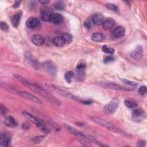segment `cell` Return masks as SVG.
I'll list each match as a JSON object with an SVG mask.
<instances>
[{
	"instance_id": "cell-1",
	"label": "cell",
	"mask_w": 147,
	"mask_h": 147,
	"mask_svg": "<svg viewBox=\"0 0 147 147\" xmlns=\"http://www.w3.org/2000/svg\"><path fill=\"white\" fill-rule=\"evenodd\" d=\"M14 76L17 80L21 82L22 84L27 86L30 90L37 94L38 95H40L42 98H44L45 99L48 100L49 102L52 103L53 104L56 106L61 105V102L57 98H56L51 93L46 91L44 89L41 88L40 86H38L36 83L17 74H14Z\"/></svg>"
},
{
	"instance_id": "cell-2",
	"label": "cell",
	"mask_w": 147,
	"mask_h": 147,
	"mask_svg": "<svg viewBox=\"0 0 147 147\" xmlns=\"http://www.w3.org/2000/svg\"><path fill=\"white\" fill-rule=\"evenodd\" d=\"M22 114L28 119H29L30 121H32L33 123H34L37 127L41 130L42 131L45 133H49V130L43 121L39 118H37L36 117L34 116L33 115L31 114L30 113L27 112V111H23Z\"/></svg>"
},
{
	"instance_id": "cell-3",
	"label": "cell",
	"mask_w": 147,
	"mask_h": 147,
	"mask_svg": "<svg viewBox=\"0 0 147 147\" xmlns=\"http://www.w3.org/2000/svg\"><path fill=\"white\" fill-rule=\"evenodd\" d=\"M48 88H49V89L54 91L56 93L58 94H60L61 95H63V96L64 97H66L67 98H69V99H72L73 100H76V101H78V102H82L83 100H82L80 97L79 96H75L69 92H66L58 87H57L56 86L53 85V84H45Z\"/></svg>"
},
{
	"instance_id": "cell-4",
	"label": "cell",
	"mask_w": 147,
	"mask_h": 147,
	"mask_svg": "<svg viewBox=\"0 0 147 147\" xmlns=\"http://www.w3.org/2000/svg\"><path fill=\"white\" fill-rule=\"evenodd\" d=\"M90 118L91 121H92L95 123H98L103 127H105L109 129L112 130L116 132H119V133L121 132L120 130L118 128H117L113 123H111V122H110L104 119H102L101 118H99V117H96V116H90Z\"/></svg>"
},
{
	"instance_id": "cell-5",
	"label": "cell",
	"mask_w": 147,
	"mask_h": 147,
	"mask_svg": "<svg viewBox=\"0 0 147 147\" xmlns=\"http://www.w3.org/2000/svg\"><path fill=\"white\" fill-rule=\"evenodd\" d=\"M65 126L67 129V130L71 134L75 135L76 137H78V138L79 139V140L81 142V143L83 144L84 145H86V146H88L90 145L89 144V142L90 141L87 139L86 134L82 133V132L76 130L75 129L73 128L72 127L68 125H65Z\"/></svg>"
},
{
	"instance_id": "cell-6",
	"label": "cell",
	"mask_w": 147,
	"mask_h": 147,
	"mask_svg": "<svg viewBox=\"0 0 147 147\" xmlns=\"http://www.w3.org/2000/svg\"><path fill=\"white\" fill-rule=\"evenodd\" d=\"M119 105V99L117 98H114L105 105L103 107V111L106 114L108 115H111L117 110Z\"/></svg>"
},
{
	"instance_id": "cell-7",
	"label": "cell",
	"mask_w": 147,
	"mask_h": 147,
	"mask_svg": "<svg viewBox=\"0 0 147 147\" xmlns=\"http://www.w3.org/2000/svg\"><path fill=\"white\" fill-rule=\"evenodd\" d=\"M100 87H102L105 88L111 89L116 91H130V89L124 87L123 86L119 85L118 84H116L115 83L112 82H101L99 83Z\"/></svg>"
},
{
	"instance_id": "cell-8",
	"label": "cell",
	"mask_w": 147,
	"mask_h": 147,
	"mask_svg": "<svg viewBox=\"0 0 147 147\" xmlns=\"http://www.w3.org/2000/svg\"><path fill=\"white\" fill-rule=\"evenodd\" d=\"M42 68L49 75H55L57 72V67L56 64L52 61L48 60L42 64Z\"/></svg>"
},
{
	"instance_id": "cell-9",
	"label": "cell",
	"mask_w": 147,
	"mask_h": 147,
	"mask_svg": "<svg viewBox=\"0 0 147 147\" xmlns=\"http://www.w3.org/2000/svg\"><path fill=\"white\" fill-rule=\"evenodd\" d=\"M52 10L48 6H44L40 10V18L42 21L45 22L49 21L50 17L52 13Z\"/></svg>"
},
{
	"instance_id": "cell-10",
	"label": "cell",
	"mask_w": 147,
	"mask_h": 147,
	"mask_svg": "<svg viewBox=\"0 0 147 147\" xmlns=\"http://www.w3.org/2000/svg\"><path fill=\"white\" fill-rule=\"evenodd\" d=\"M143 48L141 45H137L136 48L130 52V56L135 60H140L143 56Z\"/></svg>"
},
{
	"instance_id": "cell-11",
	"label": "cell",
	"mask_w": 147,
	"mask_h": 147,
	"mask_svg": "<svg viewBox=\"0 0 147 147\" xmlns=\"http://www.w3.org/2000/svg\"><path fill=\"white\" fill-rule=\"evenodd\" d=\"M18 94L21 96L22 97L30 100L33 102H35L36 103H38V104H42V102L41 101V100L40 99H39L38 98H37V96L32 95L30 93H29L26 91H20L18 92Z\"/></svg>"
},
{
	"instance_id": "cell-12",
	"label": "cell",
	"mask_w": 147,
	"mask_h": 147,
	"mask_svg": "<svg viewBox=\"0 0 147 147\" xmlns=\"http://www.w3.org/2000/svg\"><path fill=\"white\" fill-rule=\"evenodd\" d=\"M11 142V136L9 133L2 132L0 137V145L3 147H7Z\"/></svg>"
},
{
	"instance_id": "cell-13",
	"label": "cell",
	"mask_w": 147,
	"mask_h": 147,
	"mask_svg": "<svg viewBox=\"0 0 147 147\" xmlns=\"http://www.w3.org/2000/svg\"><path fill=\"white\" fill-rule=\"evenodd\" d=\"M25 58L29 63L35 69L40 68V63L37 59L29 52H26L25 54Z\"/></svg>"
},
{
	"instance_id": "cell-14",
	"label": "cell",
	"mask_w": 147,
	"mask_h": 147,
	"mask_svg": "<svg viewBox=\"0 0 147 147\" xmlns=\"http://www.w3.org/2000/svg\"><path fill=\"white\" fill-rule=\"evenodd\" d=\"M145 117L144 111L141 109H135L132 113V118L136 122H140L144 119Z\"/></svg>"
},
{
	"instance_id": "cell-15",
	"label": "cell",
	"mask_w": 147,
	"mask_h": 147,
	"mask_svg": "<svg viewBox=\"0 0 147 147\" xmlns=\"http://www.w3.org/2000/svg\"><path fill=\"white\" fill-rule=\"evenodd\" d=\"M63 20L64 18L61 14L57 13H52L50 17L49 22L55 25H59L63 22Z\"/></svg>"
},
{
	"instance_id": "cell-16",
	"label": "cell",
	"mask_w": 147,
	"mask_h": 147,
	"mask_svg": "<svg viewBox=\"0 0 147 147\" xmlns=\"http://www.w3.org/2000/svg\"><path fill=\"white\" fill-rule=\"evenodd\" d=\"M104 18V16L101 13H95L92 16L91 21L93 24L95 25L99 26L102 25L103 23L105 21Z\"/></svg>"
},
{
	"instance_id": "cell-17",
	"label": "cell",
	"mask_w": 147,
	"mask_h": 147,
	"mask_svg": "<svg viewBox=\"0 0 147 147\" xmlns=\"http://www.w3.org/2000/svg\"><path fill=\"white\" fill-rule=\"evenodd\" d=\"M40 24L39 20L36 17H30L26 21V26L29 29H33L37 27Z\"/></svg>"
},
{
	"instance_id": "cell-18",
	"label": "cell",
	"mask_w": 147,
	"mask_h": 147,
	"mask_svg": "<svg viewBox=\"0 0 147 147\" xmlns=\"http://www.w3.org/2000/svg\"><path fill=\"white\" fill-rule=\"evenodd\" d=\"M31 40H32V42L35 45L38 46V47L42 46L45 42L44 38L42 36L38 34H34L33 36H32Z\"/></svg>"
},
{
	"instance_id": "cell-19",
	"label": "cell",
	"mask_w": 147,
	"mask_h": 147,
	"mask_svg": "<svg viewBox=\"0 0 147 147\" xmlns=\"http://www.w3.org/2000/svg\"><path fill=\"white\" fill-rule=\"evenodd\" d=\"M125 32L126 30L125 28L122 26H119L113 29L112 33L114 37L116 38H121L125 34Z\"/></svg>"
},
{
	"instance_id": "cell-20",
	"label": "cell",
	"mask_w": 147,
	"mask_h": 147,
	"mask_svg": "<svg viewBox=\"0 0 147 147\" xmlns=\"http://www.w3.org/2000/svg\"><path fill=\"white\" fill-rule=\"evenodd\" d=\"M21 17H22V12L21 11L17 12L12 16V17L11 18V22L12 25L14 27H15V28L18 27V26L20 24Z\"/></svg>"
},
{
	"instance_id": "cell-21",
	"label": "cell",
	"mask_w": 147,
	"mask_h": 147,
	"mask_svg": "<svg viewBox=\"0 0 147 147\" xmlns=\"http://www.w3.org/2000/svg\"><path fill=\"white\" fill-rule=\"evenodd\" d=\"M5 125L9 127H15L17 125V123L14 118L11 116H8L4 120Z\"/></svg>"
},
{
	"instance_id": "cell-22",
	"label": "cell",
	"mask_w": 147,
	"mask_h": 147,
	"mask_svg": "<svg viewBox=\"0 0 147 147\" xmlns=\"http://www.w3.org/2000/svg\"><path fill=\"white\" fill-rule=\"evenodd\" d=\"M115 24V20L112 18H109L107 20H105L103 23L102 24V26L105 29L108 30L111 29Z\"/></svg>"
},
{
	"instance_id": "cell-23",
	"label": "cell",
	"mask_w": 147,
	"mask_h": 147,
	"mask_svg": "<svg viewBox=\"0 0 147 147\" xmlns=\"http://www.w3.org/2000/svg\"><path fill=\"white\" fill-rule=\"evenodd\" d=\"M52 42L53 45L57 47H62L65 44V42L61 36H56L53 38Z\"/></svg>"
},
{
	"instance_id": "cell-24",
	"label": "cell",
	"mask_w": 147,
	"mask_h": 147,
	"mask_svg": "<svg viewBox=\"0 0 147 147\" xmlns=\"http://www.w3.org/2000/svg\"><path fill=\"white\" fill-rule=\"evenodd\" d=\"M91 39L92 41L95 42H102L105 39V36L101 33L95 32L92 34L91 35Z\"/></svg>"
},
{
	"instance_id": "cell-25",
	"label": "cell",
	"mask_w": 147,
	"mask_h": 147,
	"mask_svg": "<svg viewBox=\"0 0 147 147\" xmlns=\"http://www.w3.org/2000/svg\"><path fill=\"white\" fill-rule=\"evenodd\" d=\"M124 103L125 105V106L128 107V108H134L135 107H136L137 106V103L136 102V101L133 99H126L124 101Z\"/></svg>"
},
{
	"instance_id": "cell-26",
	"label": "cell",
	"mask_w": 147,
	"mask_h": 147,
	"mask_svg": "<svg viewBox=\"0 0 147 147\" xmlns=\"http://www.w3.org/2000/svg\"><path fill=\"white\" fill-rule=\"evenodd\" d=\"M86 67V62L84 61V60H80L78 63V64L76 67L78 74H82V72L84 70Z\"/></svg>"
},
{
	"instance_id": "cell-27",
	"label": "cell",
	"mask_w": 147,
	"mask_h": 147,
	"mask_svg": "<svg viewBox=\"0 0 147 147\" xmlns=\"http://www.w3.org/2000/svg\"><path fill=\"white\" fill-rule=\"evenodd\" d=\"M73 76H74V72L71 71H69L65 72L64 75V79L68 83H70L71 82V80Z\"/></svg>"
},
{
	"instance_id": "cell-28",
	"label": "cell",
	"mask_w": 147,
	"mask_h": 147,
	"mask_svg": "<svg viewBox=\"0 0 147 147\" xmlns=\"http://www.w3.org/2000/svg\"><path fill=\"white\" fill-rule=\"evenodd\" d=\"M53 6H54V7L55 9H56L57 10H63L65 8V4L64 2H63L62 1H59V2H57L53 4Z\"/></svg>"
},
{
	"instance_id": "cell-29",
	"label": "cell",
	"mask_w": 147,
	"mask_h": 147,
	"mask_svg": "<svg viewBox=\"0 0 147 147\" xmlns=\"http://www.w3.org/2000/svg\"><path fill=\"white\" fill-rule=\"evenodd\" d=\"M44 138L45 137L44 136H37L32 138V141L35 144H38L41 142Z\"/></svg>"
},
{
	"instance_id": "cell-30",
	"label": "cell",
	"mask_w": 147,
	"mask_h": 147,
	"mask_svg": "<svg viewBox=\"0 0 147 147\" xmlns=\"http://www.w3.org/2000/svg\"><path fill=\"white\" fill-rule=\"evenodd\" d=\"M62 37H63V38L65 42V44H69L72 41V36L69 33H64V34H63Z\"/></svg>"
},
{
	"instance_id": "cell-31",
	"label": "cell",
	"mask_w": 147,
	"mask_h": 147,
	"mask_svg": "<svg viewBox=\"0 0 147 147\" xmlns=\"http://www.w3.org/2000/svg\"><path fill=\"white\" fill-rule=\"evenodd\" d=\"M102 49L104 53L107 54H110V55L113 54L115 51V50L113 48L108 47L107 45H103L102 48Z\"/></svg>"
},
{
	"instance_id": "cell-32",
	"label": "cell",
	"mask_w": 147,
	"mask_h": 147,
	"mask_svg": "<svg viewBox=\"0 0 147 147\" xmlns=\"http://www.w3.org/2000/svg\"><path fill=\"white\" fill-rule=\"evenodd\" d=\"M121 81L123 82V83H125V84H127L128 85H130V86H137L138 85L137 83L135 82H133V81H131V80H129L126 79H124V78H122L121 79Z\"/></svg>"
},
{
	"instance_id": "cell-33",
	"label": "cell",
	"mask_w": 147,
	"mask_h": 147,
	"mask_svg": "<svg viewBox=\"0 0 147 147\" xmlns=\"http://www.w3.org/2000/svg\"><path fill=\"white\" fill-rule=\"evenodd\" d=\"M105 6H106V7L108 9H109V10H110L116 11V10H117V9H118V7H117L115 5H114V4H113V3H106Z\"/></svg>"
},
{
	"instance_id": "cell-34",
	"label": "cell",
	"mask_w": 147,
	"mask_h": 147,
	"mask_svg": "<svg viewBox=\"0 0 147 147\" xmlns=\"http://www.w3.org/2000/svg\"><path fill=\"white\" fill-rule=\"evenodd\" d=\"M146 92H147V90H146V87L145 86H141L139 89H138V93L143 96V95H145L146 94Z\"/></svg>"
},
{
	"instance_id": "cell-35",
	"label": "cell",
	"mask_w": 147,
	"mask_h": 147,
	"mask_svg": "<svg viewBox=\"0 0 147 147\" xmlns=\"http://www.w3.org/2000/svg\"><path fill=\"white\" fill-rule=\"evenodd\" d=\"M114 60H115L114 57L113 56H112L110 55V56H106V57L105 58V59H104L103 61H104V63H105L107 64V63H111V62L114 61Z\"/></svg>"
},
{
	"instance_id": "cell-36",
	"label": "cell",
	"mask_w": 147,
	"mask_h": 147,
	"mask_svg": "<svg viewBox=\"0 0 147 147\" xmlns=\"http://www.w3.org/2000/svg\"><path fill=\"white\" fill-rule=\"evenodd\" d=\"M0 27L1 28V29L3 31H7L9 30V26L7 25V24L3 21L1 22L0 24Z\"/></svg>"
},
{
	"instance_id": "cell-37",
	"label": "cell",
	"mask_w": 147,
	"mask_h": 147,
	"mask_svg": "<svg viewBox=\"0 0 147 147\" xmlns=\"http://www.w3.org/2000/svg\"><path fill=\"white\" fill-rule=\"evenodd\" d=\"M0 111H1V114L2 115H5L7 112V109L6 107V106L5 105H3V104H1Z\"/></svg>"
},
{
	"instance_id": "cell-38",
	"label": "cell",
	"mask_w": 147,
	"mask_h": 147,
	"mask_svg": "<svg viewBox=\"0 0 147 147\" xmlns=\"http://www.w3.org/2000/svg\"><path fill=\"white\" fill-rule=\"evenodd\" d=\"M145 145H146L145 141L142 140H139L137 142V145L138 146H145Z\"/></svg>"
},
{
	"instance_id": "cell-39",
	"label": "cell",
	"mask_w": 147,
	"mask_h": 147,
	"mask_svg": "<svg viewBox=\"0 0 147 147\" xmlns=\"http://www.w3.org/2000/svg\"><path fill=\"white\" fill-rule=\"evenodd\" d=\"M21 3V1H16L13 5V7L14 9H17L20 7Z\"/></svg>"
},
{
	"instance_id": "cell-40",
	"label": "cell",
	"mask_w": 147,
	"mask_h": 147,
	"mask_svg": "<svg viewBox=\"0 0 147 147\" xmlns=\"http://www.w3.org/2000/svg\"><path fill=\"white\" fill-rule=\"evenodd\" d=\"M29 127H30L29 124L28 123H26V122L24 123H22V129L27 130V129H28Z\"/></svg>"
},
{
	"instance_id": "cell-41",
	"label": "cell",
	"mask_w": 147,
	"mask_h": 147,
	"mask_svg": "<svg viewBox=\"0 0 147 147\" xmlns=\"http://www.w3.org/2000/svg\"><path fill=\"white\" fill-rule=\"evenodd\" d=\"M39 2L42 5H47V4H48L49 2V1H47V0H41V1H40Z\"/></svg>"
},
{
	"instance_id": "cell-42",
	"label": "cell",
	"mask_w": 147,
	"mask_h": 147,
	"mask_svg": "<svg viewBox=\"0 0 147 147\" xmlns=\"http://www.w3.org/2000/svg\"><path fill=\"white\" fill-rule=\"evenodd\" d=\"M84 26H85L86 28L89 29V28H90V22H89L88 21L84 22Z\"/></svg>"
}]
</instances>
